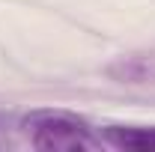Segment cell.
Here are the masks:
<instances>
[{
    "label": "cell",
    "mask_w": 155,
    "mask_h": 152,
    "mask_svg": "<svg viewBox=\"0 0 155 152\" xmlns=\"http://www.w3.org/2000/svg\"><path fill=\"white\" fill-rule=\"evenodd\" d=\"M21 125L27 128L33 146L45 152H81L96 146L87 122L66 111H33Z\"/></svg>",
    "instance_id": "1"
},
{
    "label": "cell",
    "mask_w": 155,
    "mask_h": 152,
    "mask_svg": "<svg viewBox=\"0 0 155 152\" xmlns=\"http://www.w3.org/2000/svg\"><path fill=\"white\" fill-rule=\"evenodd\" d=\"M104 140L116 149L155 152V125H107Z\"/></svg>",
    "instance_id": "2"
}]
</instances>
